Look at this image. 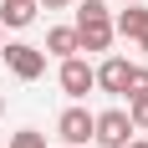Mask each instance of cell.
<instances>
[{
    "instance_id": "cell-1",
    "label": "cell",
    "mask_w": 148,
    "mask_h": 148,
    "mask_svg": "<svg viewBox=\"0 0 148 148\" xmlns=\"http://www.w3.org/2000/svg\"><path fill=\"white\" fill-rule=\"evenodd\" d=\"M133 118L123 112V107H107V112H92V143L97 148H123L128 138H133Z\"/></svg>"
},
{
    "instance_id": "cell-2",
    "label": "cell",
    "mask_w": 148,
    "mask_h": 148,
    "mask_svg": "<svg viewBox=\"0 0 148 148\" xmlns=\"http://www.w3.org/2000/svg\"><path fill=\"white\" fill-rule=\"evenodd\" d=\"M0 56H5L10 77H21V82H36L46 72V51L31 46V41H0Z\"/></svg>"
},
{
    "instance_id": "cell-3",
    "label": "cell",
    "mask_w": 148,
    "mask_h": 148,
    "mask_svg": "<svg viewBox=\"0 0 148 148\" xmlns=\"http://www.w3.org/2000/svg\"><path fill=\"white\" fill-rule=\"evenodd\" d=\"M118 41L112 15H77V51H107Z\"/></svg>"
},
{
    "instance_id": "cell-4",
    "label": "cell",
    "mask_w": 148,
    "mask_h": 148,
    "mask_svg": "<svg viewBox=\"0 0 148 148\" xmlns=\"http://www.w3.org/2000/svg\"><path fill=\"white\" fill-rule=\"evenodd\" d=\"M56 82H61V92L72 97V102H82L87 92H97V77H92V66L82 56H61V72H56Z\"/></svg>"
},
{
    "instance_id": "cell-5",
    "label": "cell",
    "mask_w": 148,
    "mask_h": 148,
    "mask_svg": "<svg viewBox=\"0 0 148 148\" xmlns=\"http://www.w3.org/2000/svg\"><path fill=\"white\" fill-rule=\"evenodd\" d=\"M56 133H61V143H72V148L92 143V112H87L82 102H72V107L56 118Z\"/></svg>"
},
{
    "instance_id": "cell-6",
    "label": "cell",
    "mask_w": 148,
    "mask_h": 148,
    "mask_svg": "<svg viewBox=\"0 0 148 148\" xmlns=\"http://www.w3.org/2000/svg\"><path fill=\"white\" fill-rule=\"evenodd\" d=\"M128 66H133L128 56H107L102 66H92V77H97V87H102L107 97H123V92H128Z\"/></svg>"
},
{
    "instance_id": "cell-7",
    "label": "cell",
    "mask_w": 148,
    "mask_h": 148,
    "mask_svg": "<svg viewBox=\"0 0 148 148\" xmlns=\"http://www.w3.org/2000/svg\"><path fill=\"white\" fill-rule=\"evenodd\" d=\"M36 10H41L36 0H0V26L5 31H26L36 21Z\"/></svg>"
},
{
    "instance_id": "cell-8",
    "label": "cell",
    "mask_w": 148,
    "mask_h": 148,
    "mask_svg": "<svg viewBox=\"0 0 148 148\" xmlns=\"http://www.w3.org/2000/svg\"><path fill=\"white\" fill-rule=\"evenodd\" d=\"M112 31H118L123 41H138V36L148 31V10H143V5H123L118 21H112Z\"/></svg>"
},
{
    "instance_id": "cell-9",
    "label": "cell",
    "mask_w": 148,
    "mask_h": 148,
    "mask_svg": "<svg viewBox=\"0 0 148 148\" xmlns=\"http://www.w3.org/2000/svg\"><path fill=\"white\" fill-rule=\"evenodd\" d=\"M46 51H51V56H77V26H51L46 31Z\"/></svg>"
},
{
    "instance_id": "cell-10",
    "label": "cell",
    "mask_w": 148,
    "mask_h": 148,
    "mask_svg": "<svg viewBox=\"0 0 148 148\" xmlns=\"http://www.w3.org/2000/svg\"><path fill=\"white\" fill-rule=\"evenodd\" d=\"M128 118H133L138 133H148V92H143V97H128Z\"/></svg>"
},
{
    "instance_id": "cell-11",
    "label": "cell",
    "mask_w": 148,
    "mask_h": 148,
    "mask_svg": "<svg viewBox=\"0 0 148 148\" xmlns=\"http://www.w3.org/2000/svg\"><path fill=\"white\" fill-rule=\"evenodd\" d=\"M148 92V66H128V92L123 97H143Z\"/></svg>"
},
{
    "instance_id": "cell-12",
    "label": "cell",
    "mask_w": 148,
    "mask_h": 148,
    "mask_svg": "<svg viewBox=\"0 0 148 148\" xmlns=\"http://www.w3.org/2000/svg\"><path fill=\"white\" fill-rule=\"evenodd\" d=\"M10 148H46V133H36V128H21V133H10Z\"/></svg>"
},
{
    "instance_id": "cell-13",
    "label": "cell",
    "mask_w": 148,
    "mask_h": 148,
    "mask_svg": "<svg viewBox=\"0 0 148 148\" xmlns=\"http://www.w3.org/2000/svg\"><path fill=\"white\" fill-rule=\"evenodd\" d=\"M36 5H41V10H66L72 0H36Z\"/></svg>"
},
{
    "instance_id": "cell-14",
    "label": "cell",
    "mask_w": 148,
    "mask_h": 148,
    "mask_svg": "<svg viewBox=\"0 0 148 148\" xmlns=\"http://www.w3.org/2000/svg\"><path fill=\"white\" fill-rule=\"evenodd\" d=\"M123 148H148V138H128V143H123Z\"/></svg>"
},
{
    "instance_id": "cell-15",
    "label": "cell",
    "mask_w": 148,
    "mask_h": 148,
    "mask_svg": "<svg viewBox=\"0 0 148 148\" xmlns=\"http://www.w3.org/2000/svg\"><path fill=\"white\" fill-rule=\"evenodd\" d=\"M133 46H138V51H143V56H148V31H143V36H138V41H133Z\"/></svg>"
},
{
    "instance_id": "cell-16",
    "label": "cell",
    "mask_w": 148,
    "mask_h": 148,
    "mask_svg": "<svg viewBox=\"0 0 148 148\" xmlns=\"http://www.w3.org/2000/svg\"><path fill=\"white\" fill-rule=\"evenodd\" d=\"M0 118H5V92H0Z\"/></svg>"
},
{
    "instance_id": "cell-17",
    "label": "cell",
    "mask_w": 148,
    "mask_h": 148,
    "mask_svg": "<svg viewBox=\"0 0 148 148\" xmlns=\"http://www.w3.org/2000/svg\"><path fill=\"white\" fill-rule=\"evenodd\" d=\"M118 5H143V0H118Z\"/></svg>"
},
{
    "instance_id": "cell-18",
    "label": "cell",
    "mask_w": 148,
    "mask_h": 148,
    "mask_svg": "<svg viewBox=\"0 0 148 148\" xmlns=\"http://www.w3.org/2000/svg\"><path fill=\"white\" fill-rule=\"evenodd\" d=\"M0 41H5V26H0Z\"/></svg>"
},
{
    "instance_id": "cell-19",
    "label": "cell",
    "mask_w": 148,
    "mask_h": 148,
    "mask_svg": "<svg viewBox=\"0 0 148 148\" xmlns=\"http://www.w3.org/2000/svg\"><path fill=\"white\" fill-rule=\"evenodd\" d=\"M56 148H72V143H56Z\"/></svg>"
}]
</instances>
